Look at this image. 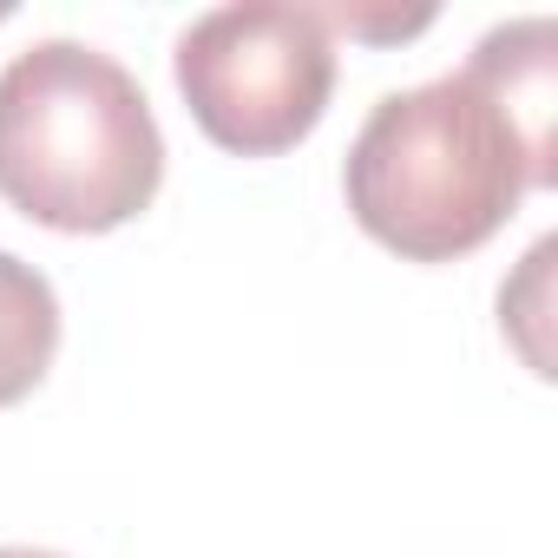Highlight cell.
<instances>
[{"mask_svg": "<svg viewBox=\"0 0 558 558\" xmlns=\"http://www.w3.org/2000/svg\"><path fill=\"white\" fill-rule=\"evenodd\" d=\"M551 125L558 27L525 14L493 27L460 73L375 99L342 165L349 210L395 256L453 263L558 178Z\"/></svg>", "mask_w": 558, "mask_h": 558, "instance_id": "1", "label": "cell"}, {"mask_svg": "<svg viewBox=\"0 0 558 558\" xmlns=\"http://www.w3.org/2000/svg\"><path fill=\"white\" fill-rule=\"evenodd\" d=\"M165 184V132L145 86L86 40H34L0 66V197L93 236L132 223Z\"/></svg>", "mask_w": 558, "mask_h": 558, "instance_id": "2", "label": "cell"}, {"mask_svg": "<svg viewBox=\"0 0 558 558\" xmlns=\"http://www.w3.org/2000/svg\"><path fill=\"white\" fill-rule=\"evenodd\" d=\"M171 73L210 145L276 158L329 112L336 34L296 0H230L178 34Z\"/></svg>", "mask_w": 558, "mask_h": 558, "instance_id": "3", "label": "cell"}, {"mask_svg": "<svg viewBox=\"0 0 558 558\" xmlns=\"http://www.w3.org/2000/svg\"><path fill=\"white\" fill-rule=\"evenodd\" d=\"M60 355V296L53 283L21 263L14 250H0V408L27 401Z\"/></svg>", "mask_w": 558, "mask_h": 558, "instance_id": "4", "label": "cell"}, {"mask_svg": "<svg viewBox=\"0 0 558 558\" xmlns=\"http://www.w3.org/2000/svg\"><path fill=\"white\" fill-rule=\"evenodd\" d=\"M316 21L329 34H355V40H408L434 21V8H414V14H395V8H349V0H329L316 8Z\"/></svg>", "mask_w": 558, "mask_h": 558, "instance_id": "5", "label": "cell"}, {"mask_svg": "<svg viewBox=\"0 0 558 558\" xmlns=\"http://www.w3.org/2000/svg\"><path fill=\"white\" fill-rule=\"evenodd\" d=\"M0 558H66V551H47V545H0Z\"/></svg>", "mask_w": 558, "mask_h": 558, "instance_id": "6", "label": "cell"}]
</instances>
